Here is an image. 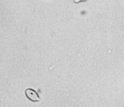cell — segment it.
<instances>
[{
	"instance_id": "obj_1",
	"label": "cell",
	"mask_w": 124,
	"mask_h": 107,
	"mask_svg": "<svg viewBox=\"0 0 124 107\" xmlns=\"http://www.w3.org/2000/svg\"><path fill=\"white\" fill-rule=\"evenodd\" d=\"M25 95L27 98L33 102H37L40 100L38 93L32 89H27L25 91Z\"/></svg>"
}]
</instances>
